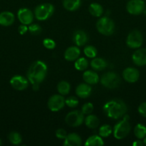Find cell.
<instances>
[{
	"instance_id": "cell-23",
	"label": "cell",
	"mask_w": 146,
	"mask_h": 146,
	"mask_svg": "<svg viewBox=\"0 0 146 146\" xmlns=\"http://www.w3.org/2000/svg\"><path fill=\"white\" fill-rule=\"evenodd\" d=\"M81 4L80 0H63V7L70 11H74L78 9Z\"/></svg>"
},
{
	"instance_id": "cell-5",
	"label": "cell",
	"mask_w": 146,
	"mask_h": 146,
	"mask_svg": "<svg viewBox=\"0 0 146 146\" xmlns=\"http://www.w3.org/2000/svg\"><path fill=\"white\" fill-rule=\"evenodd\" d=\"M54 11V6L50 3H44L37 6L34 9V15L39 21H44L51 17Z\"/></svg>"
},
{
	"instance_id": "cell-32",
	"label": "cell",
	"mask_w": 146,
	"mask_h": 146,
	"mask_svg": "<svg viewBox=\"0 0 146 146\" xmlns=\"http://www.w3.org/2000/svg\"><path fill=\"white\" fill-rule=\"evenodd\" d=\"M28 31H29L30 34H32V35L37 36L41 34L42 28L39 24H30L29 27H28Z\"/></svg>"
},
{
	"instance_id": "cell-21",
	"label": "cell",
	"mask_w": 146,
	"mask_h": 146,
	"mask_svg": "<svg viewBox=\"0 0 146 146\" xmlns=\"http://www.w3.org/2000/svg\"><path fill=\"white\" fill-rule=\"evenodd\" d=\"M91 67L95 71H102L107 67V61L102 58H94L90 63Z\"/></svg>"
},
{
	"instance_id": "cell-13",
	"label": "cell",
	"mask_w": 146,
	"mask_h": 146,
	"mask_svg": "<svg viewBox=\"0 0 146 146\" xmlns=\"http://www.w3.org/2000/svg\"><path fill=\"white\" fill-rule=\"evenodd\" d=\"M123 77L127 82L133 84L138 81L140 78V73L139 71L135 68L133 67H127L123 71Z\"/></svg>"
},
{
	"instance_id": "cell-18",
	"label": "cell",
	"mask_w": 146,
	"mask_h": 146,
	"mask_svg": "<svg viewBox=\"0 0 146 146\" xmlns=\"http://www.w3.org/2000/svg\"><path fill=\"white\" fill-rule=\"evenodd\" d=\"M80 55V50L77 46H70L64 52V58L68 61H76Z\"/></svg>"
},
{
	"instance_id": "cell-8",
	"label": "cell",
	"mask_w": 146,
	"mask_h": 146,
	"mask_svg": "<svg viewBox=\"0 0 146 146\" xmlns=\"http://www.w3.org/2000/svg\"><path fill=\"white\" fill-rule=\"evenodd\" d=\"M84 121V114L80 111H73L67 113L65 117V122L71 127L81 125Z\"/></svg>"
},
{
	"instance_id": "cell-2",
	"label": "cell",
	"mask_w": 146,
	"mask_h": 146,
	"mask_svg": "<svg viewBox=\"0 0 146 146\" xmlns=\"http://www.w3.org/2000/svg\"><path fill=\"white\" fill-rule=\"evenodd\" d=\"M127 108L124 101L120 99H113L106 103L103 106V112L108 118L119 119L126 113Z\"/></svg>"
},
{
	"instance_id": "cell-6",
	"label": "cell",
	"mask_w": 146,
	"mask_h": 146,
	"mask_svg": "<svg viewBox=\"0 0 146 146\" xmlns=\"http://www.w3.org/2000/svg\"><path fill=\"white\" fill-rule=\"evenodd\" d=\"M100 83L103 86L110 89H113L119 86L120 83V78L116 73L110 72L105 73L100 78Z\"/></svg>"
},
{
	"instance_id": "cell-29",
	"label": "cell",
	"mask_w": 146,
	"mask_h": 146,
	"mask_svg": "<svg viewBox=\"0 0 146 146\" xmlns=\"http://www.w3.org/2000/svg\"><path fill=\"white\" fill-rule=\"evenodd\" d=\"M112 133H113V128L110 125L107 124L102 125L99 129V135H100L102 138H107L110 136Z\"/></svg>"
},
{
	"instance_id": "cell-33",
	"label": "cell",
	"mask_w": 146,
	"mask_h": 146,
	"mask_svg": "<svg viewBox=\"0 0 146 146\" xmlns=\"http://www.w3.org/2000/svg\"><path fill=\"white\" fill-rule=\"evenodd\" d=\"M65 104L70 108H75L78 106L79 101L75 96H70L65 99Z\"/></svg>"
},
{
	"instance_id": "cell-37",
	"label": "cell",
	"mask_w": 146,
	"mask_h": 146,
	"mask_svg": "<svg viewBox=\"0 0 146 146\" xmlns=\"http://www.w3.org/2000/svg\"><path fill=\"white\" fill-rule=\"evenodd\" d=\"M138 113L140 115L146 118V102L142 103L138 106Z\"/></svg>"
},
{
	"instance_id": "cell-39",
	"label": "cell",
	"mask_w": 146,
	"mask_h": 146,
	"mask_svg": "<svg viewBox=\"0 0 146 146\" xmlns=\"http://www.w3.org/2000/svg\"><path fill=\"white\" fill-rule=\"evenodd\" d=\"M133 146H143L144 145V143L143 141H140V139H138L137 141H135L134 143H133Z\"/></svg>"
},
{
	"instance_id": "cell-41",
	"label": "cell",
	"mask_w": 146,
	"mask_h": 146,
	"mask_svg": "<svg viewBox=\"0 0 146 146\" xmlns=\"http://www.w3.org/2000/svg\"><path fill=\"white\" fill-rule=\"evenodd\" d=\"M1 145V139H0V145Z\"/></svg>"
},
{
	"instance_id": "cell-10",
	"label": "cell",
	"mask_w": 146,
	"mask_h": 146,
	"mask_svg": "<svg viewBox=\"0 0 146 146\" xmlns=\"http://www.w3.org/2000/svg\"><path fill=\"white\" fill-rule=\"evenodd\" d=\"M126 9L129 14L139 15L144 11L145 3L143 0H130L127 3Z\"/></svg>"
},
{
	"instance_id": "cell-38",
	"label": "cell",
	"mask_w": 146,
	"mask_h": 146,
	"mask_svg": "<svg viewBox=\"0 0 146 146\" xmlns=\"http://www.w3.org/2000/svg\"><path fill=\"white\" fill-rule=\"evenodd\" d=\"M27 31H28V27H27V26L25 25V24H21V25H20L19 27L18 31L19 33V34H21V35L25 34L27 32Z\"/></svg>"
},
{
	"instance_id": "cell-9",
	"label": "cell",
	"mask_w": 146,
	"mask_h": 146,
	"mask_svg": "<svg viewBox=\"0 0 146 146\" xmlns=\"http://www.w3.org/2000/svg\"><path fill=\"white\" fill-rule=\"evenodd\" d=\"M65 105V99L61 94H54L48 100L47 106L52 112H57L64 108Z\"/></svg>"
},
{
	"instance_id": "cell-22",
	"label": "cell",
	"mask_w": 146,
	"mask_h": 146,
	"mask_svg": "<svg viewBox=\"0 0 146 146\" xmlns=\"http://www.w3.org/2000/svg\"><path fill=\"white\" fill-rule=\"evenodd\" d=\"M104 141L100 135H92L86 140L84 143L85 146H102L104 145Z\"/></svg>"
},
{
	"instance_id": "cell-11",
	"label": "cell",
	"mask_w": 146,
	"mask_h": 146,
	"mask_svg": "<svg viewBox=\"0 0 146 146\" xmlns=\"http://www.w3.org/2000/svg\"><path fill=\"white\" fill-rule=\"evenodd\" d=\"M10 84L17 91H24L28 87L29 80L22 76L17 75L11 78Z\"/></svg>"
},
{
	"instance_id": "cell-4",
	"label": "cell",
	"mask_w": 146,
	"mask_h": 146,
	"mask_svg": "<svg viewBox=\"0 0 146 146\" xmlns=\"http://www.w3.org/2000/svg\"><path fill=\"white\" fill-rule=\"evenodd\" d=\"M96 28L99 33L104 36H110L114 33L115 23L110 18L103 17L96 24Z\"/></svg>"
},
{
	"instance_id": "cell-31",
	"label": "cell",
	"mask_w": 146,
	"mask_h": 146,
	"mask_svg": "<svg viewBox=\"0 0 146 146\" xmlns=\"http://www.w3.org/2000/svg\"><path fill=\"white\" fill-rule=\"evenodd\" d=\"M84 54L88 58H95L97 54V48L93 46H87L84 48Z\"/></svg>"
},
{
	"instance_id": "cell-16",
	"label": "cell",
	"mask_w": 146,
	"mask_h": 146,
	"mask_svg": "<svg viewBox=\"0 0 146 146\" xmlns=\"http://www.w3.org/2000/svg\"><path fill=\"white\" fill-rule=\"evenodd\" d=\"M82 145V138L75 133L67 134L64 139V146H80Z\"/></svg>"
},
{
	"instance_id": "cell-26",
	"label": "cell",
	"mask_w": 146,
	"mask_h": 146,
	"mask_svg": "<svg viewBox=\"0 0 146 146\" xmlns=\"http://www.w3.org/2000/svg\"><path fill=\"white\" fill-rule=\"evenodd\" d=\"M134 134L137 139H143L146 136V127L141 123H138L134 128Z\"/></svg>"
},
{
	"instance_id": "cell-27",
	"label": "cell",
	"mask_w": 146,
	"mask_h": 146,
	"mask_svg": "<svg viewBox=\"0 0 146 146\" xmlns=\"http://www.w3.org/2000/svg\"><path fill=\"white\" fill-rule=\"evenodd\" d=\"M57 91L59 94L62 96L67 95L70 91V85L67 81H62L57 84Z\"/></svg>"
},
{
	"instance_id": "cell-40",
	"label": "cell",
	"mask_w": 146,
	"mask_h": 146,
	"mask_svg": "<svg viewBox=\"0 0 146 146\" xmlns=\"http://www.w3.org/2000/svg\"><path fill=\"white\" fill-rule=\"evenodd\" d=\"M143 139H144V140H143V143H144V145H146V136L145 137V138H143Z\"/></svg>"
},
{
	"instance_id": "cell-35",
	"label": "cell",
	"mask_w": 146,
	"mask_h": 146,
	"mask_svg": "<svg viewBox=\"0 0 146 146\" xmlns=\"http://www.w3.org/2000/svg\"><path fill=\"white\" fill-rule=\"evenodd\" d=\"M43 46L45 47L47 49L52 50L56 47V43L54 40L51 39V38H47L43 40Z\"/></svg>"
},
{
	"instance_id": "cell-30",
	"label": "cell",
	"mask_w": 146,
	"mask_h": 146,
	"mask_svg": "<svg viewBox=\"0 0 146 146\" xmlns=\"http://www.w3.org/2000/svg\"><path fill=\"white\" fill-rule=\"evenodd\" d=\"M9 141L13 145H19L22 141L21 135L17 132H11L9 134Z\"/></svg>"
},
{
	"instance_id": "cell-7",
	"label": "cell",
	"mask_w": 146,
	"mask_h": 146,
	"mask_svg": "<svg viewBox=\"0 0 146 146\" xmlns=\"http://www.w3.org/2000/svg\"><path fill=\"white\" fill-rule=\"evenodd\" d=\"M143 42V35L139 30L134 29L129 33L126 39V44L130 48H139Z\"/></svg>"
},
{
	"instance_id": "cell-1",
	"label": "cell",
	"mask_w": 146,
	"mask_h": 146,
	"mask_svg": "<svg viewBox=\"0 0 146 146\" xmlns=\"http://www.w3.org/2000/svg\"><path fill=\"white\" fill-rule=\"evenodd\" d=\"M47 73V66L42 61H34L27 71V78L31 85H40L45 78Z\"/></svg>"
},
{
	"instance_id": "cell-3",
	"label": "cell",
	"mask_w": 146,
	"mask_h": 146,
	"mask_svg": "<svg viewBox=\"0 0 146 146\" xmlns=\"http://www.w3.org/2000/svg\"><path fill=\"white\" fill-rule=\"evenodd\" d=\"M131 130V126L129 123V115L125 114L123 120L119 121L114 127L113 135L116 139L121 140L127 136Z\"/></svg>"
},
{
	"instance_id": "cell-25",
	"label": "cell",
	"mask_w": 146,
	"mask_h": 146,
	"mask_svg": "<svg viewBox=\"0 0 146 146\" xmlns=\"http://www.w3.org/2000/svg\"><path fill=\"white\" fill-rule=\"evenodd\" d=\"M89 12L93 17H100L103 13V7L98 3H92L89 7Z\"/></svg>"
},
{
	"instance_id": "cell-15",
	"label": "cell",
	"mask_w": 146,
	"mask_h": 146,
	"mask_svg": "<svg viewBox=\"0 0 146 146\" xmlns=\"http://www.w3.org/2000/svg\"><path fill=\"white\" fill-rule=\"evenodd\" d=\"M72 40L77 46H82L88 41V36L82 30H77L73 34Z\"/></svg>"
},
{
	"instance_id": "cell-12",
	"label": "cell",
	"mask_w": 146,
	"mask_h": 146,
	"mask_svg": "<svg viewBox=\"0 0 146 146\" xmlns=\"http://www.w3.org/2000/svg\"><path fill=\"white\" fill-rule=\"evenodd\" d=\"M17 18L22 24L29 25L32 23L34 15L29 9L21 8L17 12Z\"/></svg>"
},
{
	"instance_id": "cell-34",
	"label": "cell",
	"mask_w": 146,
	"mask_h": 146,
	"mask_svg": "<svg viewBox=\"0 0 146 146\" xmlns=\"http://www.w3.org/2000/svg\"><path fill=\"white\" fill-rule=\"evenodd\" d=\"M93 109H94V106L92 103H86L82 107L81 111L84 115H89L92 112Z\"/></svg>"
},
{
	"instance_id": "cell-28",
	"label": "cell",
	"mask_w": 146,
	"mask_h": 146,
	"mask_svg": "<svg viewBox=\"0 0 146 146\" xmlns=\"http://www.w3.org/2000/svg\"><path fill=\"white\" fill-rule=\"evenodd\" d=\"M88 61L84 57L78 58L74 62V68L78 71H84L88 66Z\"/></svg>"
},
{
	"instance_id": "cell-14",
	"label": "cell",
	"mask_w": 146,
	"mask_h": 146,
	"mask_svg": "<svg viewBox=\"0 0 146 146\" xmlns=\"http://www.w3.org/2000/svg\"><path fill=\"white\" fill-rule=\"evenodd\" d=\"M133 63L138 66L146 65V48H139L132 56Z\"/></svg>"
},
{
	"instance_id": "cell-20",
	"label": "cell",
	"mask_w": 146,
	"mask_h": 146,
	"mask_svg": "<svg viewBox=\"0 0 146 146\" xmlns=\"http://www.w3.org/2000/svg\"><path fill=\"white\" fill-rule=\"evenodd\" d=\"M83 80L84 82L90 85L97 84L100 81L98 74L93 71H87L83 73Z\"/></svg>"
},
{
	"instance_id": "cell-24",
	"label": "cell",
	"mask_w": 146,
	"mask_h": 146,
	"mask_svg": "<svg viewBox=\"0 0 146 146\" xmlns=\"http://www.w3.org/2000/svg\"><path fill=\"white\" fill-rule=\"evenodd\" d=\"M84 123L87 128L90 129H94L100 124V120L96 115L89 114L84 119Z\"/></svg>"
},
{
	"instance_id": "cell-17",
	"label": "cell",
	"mask_w": 146,
	"mask_h": 146,
	"mask_svg": "<svg viewBox=\"0 0 146 146\" xmlns=\"http://www.w3.org/2000/svg\"><path fill=\"white\" fill-rule=\"evenodd\" d=\"M92 88L88 84H80L77 86L75 93L78 97L81 98H87L90 96Z\"/></svg>"
},
{
	"instance_id": "cell-19",
	"label": "cell",
	"mask_w": 146,
	"mask_h": 146,
	"mask_svg": "<svg viewBox=\"0 0 146 146\" xmlns=\"http://www.w3.org/2000/svg\"><path fill=\"white\" fill-rule=\"evenodd\" d=\"M14 15L10 11H3L0 13V25L3 27L11 26L14 21Z\"/></svg>"
},
{
	"instance_id": "cell-36",
	"label": "cell",
	"mask_w": 146,
	"mask_h": 146,
	"mask_svg": "<svg viewBox=\"0 0 146 146\" xmlns=\"http://www.w3.org/2000/svg\"><path fill=\"white\" fill-rule=\"evenodd\" d=\"M55 135L57 138H59V139L64 140V138H66V136L67 135V131L64 129H63V128H59V129H57V131H56Z\"/></svg>"
}]
</instances>
